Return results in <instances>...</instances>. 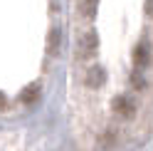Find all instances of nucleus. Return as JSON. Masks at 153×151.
Listing matches in <instances>:
<instances>
[{"label": "nucleus", "instance_id": "1", "mask_svg": "<svg viewBox=\"0 0 153 151\" xmlns=\"http://www.w3.org/2000/svg\"><path fill=\"white\" fill-rule=\"evenodd\" d=\"M97 47H99V37H97V32H94V30H89V32L82 35V40H79V52L84 55V57L94 55V52H97Z\"/></svg>", "mask_w": 153, "mask_h": 151}, {"label": "nucleus", "instance_id": "2", "mask_svg": "<svg viewBox=\"0 0 153 151\" xmlns=\"http://www.w3.org/2000/svg\"><path fill=\"white\" fill-rule=\"evenodd\" d=\"M114 111H119L121 117H133L136 114V104L131 97H116L114 99Z\"/></svg>", "mask_w": 153, "mask_h": 151}, {"label": "nucleus", "instance_id": "3", "mask_svg": "<svg viewBox=\"0 0 153 151\" xmlns=\"http://www.w3.org/2000/svg\"><path fill=\"white\" fill-rule=\"evenodd\" d=\"M59 40H62V35H59V30H50V37H47V50H50V55H57L59 52Z\"/></svg>", "mask_w": 153, "mask_h": 151}, {"label": "nucleus", "instance_id": "4", "mask_svg": "<svg viewBox=\"0 0 153 151\" xmlns=\"http://www.w3.org/2000/svg\"><path fill=\"white\" fill-rule=\"evenodd\" d=\"M37 97H40V84H30V87L22 92V97H20V99L25 102V104H32Z\"/></svg>", "mask_w": 153, "mask_h": 151}, {"label": "nucleus", "instance_id": "5", "mask_svg": "<svg viewBox=\"0 0 153 151\" xmlns=\"http://www.w3.org/2000/svg\"><path fill=\"white\" fill-rule=\"evenodd\" d=\"M133 62H136V67H143V64L148 62V47H146V45H138V47H136Z\"/></svg>", "mask_w": 153, "mask_h": 151}, {"label": "nucleus", "instance_id": "6", "mask_svg": "<svg viewBox=\"0 0 153 151\" xmlns=\"http://www.w3.org/2000/svg\"><path fill=\"white\" fill-rule=\"evenodd\" d=\"M87 82L91 84V87H99V84L104 82V72H101L99 67H94V70L89 72V77H87Z\"/></svg>", "mask_w": 153, "mask_h": 151}, {"label": "nucleus", "instance_id": "7", "mask_svg": "<svg viewBox=\"0 0 153 151\" xmlns=\"http://www.w3.org/2000/svg\"><path fill=\"white\" fill-rule=\"evenodd\" d=\"M97 5H99V0H84V3H82V15L94 17V13H97Z\"/></svg>", "mask_w": 153, "mask_h": 151}, {"label": "nucleus", "instance_id": "8", "mask_svg": "<svg viewBox=\"0 0 153 151\" xmlns=\"http://www.w3.org/2000/svg\"><path fill=\"white\" fill-rule=\"evenodd\" d=\"M146 13L153 15V0H146Z\"/></svg>", "mask_w": 153, "mask_h": 151}, {"label": "nucleus", "instance_id": "9", "mask_svg": "<svg viewBox=\"0 0 153 151\" xmlns=\"http://www.w3.org/2000/svg\"><path fill=\"white\" fill-rule=\"evenodd\" d=\"M5 107V97H3V94H0V109H3Z\"/></svg>", "mask_w": 153, "mask_h": 151}]
</instances>
